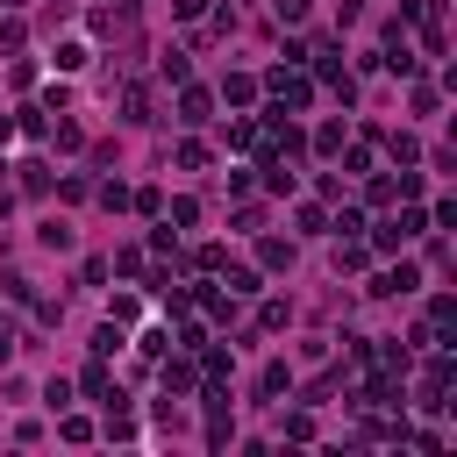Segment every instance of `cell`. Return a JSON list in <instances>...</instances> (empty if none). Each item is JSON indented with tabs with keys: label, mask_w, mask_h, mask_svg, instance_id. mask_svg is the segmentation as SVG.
Returning a JSON list of instances; mask_svg holds the SVG:
<instances>
[{
	"label": "cell",
	"mask_w": 457,
	"mask_h": 457,
	"mask_svg": "<svg viewBox=\"0 0 457 457\" xmlns=\"http://www.w3.org/2000/svg\"><path fill=\"white\" fill-rule=\"evenodd\" d=\"M428 321H436V328H450V321H457V300H450V293H436V300H428Z\"/></svg>",
	"instance_id": "obj_42"
},
{
	"label": "cell",
	"mask_w": 457,
	"mask_h": 457,
	"mask_svg": "<svg viewBox=\"0 0 457 457\" xmlns=\"http://www.w3.org/2000/svg\"><path fill=\"white\" fill-rule=\"evenodd\" d=\"M93 200H100L107 214H121V207H129V186H121V179H100V186H93Z\"/></svg>",
	"instance_id": "obj_24"
},
{
	"label": "cell",
	"mask_w": 457,
	"mask_h": 457,
	"mask_svg": "<svg viewBox=\"0 0 457 457\" xmlns=\"http://www.w3.org/2000/svg\"><path fill=\"white\" fill-rule=\"evenodd\" d=\"M257 86H264V93H271V107H286V114L314 107V79H307L300 64H271V71H264Z\"/></svg>",
	"instance_id": "obj_1"
},
{
	"label": "cell",
	"mask_w": 457,
	"mask_h": 457,
	"mask_svg": "<svg viewBox=\"0 0 457 457\" xmlns=\"http://www.w3.org/2000/svg\"><path fill=\"white\" fill-rule=\"evenodd\" d=\"M57 436H64V443H93V421H86V414H64Z\"/></svg>",
	"instance_id": "obj_38"
},
{
	"label": "cell",
	"mask_w": 457,
	"mask_h": 457,
	"mask_svg": "<svg viewBox=\"0 0 457 457\" xmlns=\"http://www.w3.org/2000/svg\"><path fill=\"white\" fill-rule=\"evenodd\" d=\"M286 321H293V300H257V328H271V336H278Z\"/></svg>",
	"instance_id": "obj_21"
},
{
	"label": "cell",
	"mask_w": 457,
	"mask_h": 457,
	"mask_svg": "<svg viewBox=\"0 0 457 457\" xmlns=\"http://www.w3.org/2000/svg\"><path fill=\"white\" fill-rule=\"evenodd\" d=\"M343 143H350V136H343V129H336V121H321V129H314V136H307V150H314V157H336V150H343Z\"/></svg>",
	"instance_id": "obj_19"
},
{
	"label": "cell",
	"mask_w": 457,
	"mask_h": 457,
	"mask_svg": "<svg viewBox=\"0 0 457 457\" xmlns=\"http://www.w3.org/2000/svg\"><path fill=\"white\" fill-rule=\"evenodd\" d=\"M107 436H114V443H129V436H136V421L121 414V400H114V414H107Z\"/></svg>",
	"instance_id": "obj_48"
},
{
	"label": "cell",
	"mask_w": 457,
	"mask_h": 457,
	"mask_svg": "<svg viewBox=\"0 0 457 457\" xmlns=\"http://www.w3.org/2000/svg\"><path fill=\"white\" fill-rule=\"evenodd\" d=\"M193 307H200L214 328H228V321H236V293H221V286H193Z\"/></svg>",
	"instance_id": "obj_6"
},
{
	"label": "cell",
	"mask_w": 457,
	"mask_h": 457,
	"mask_svg": "<svg viewBox=\"0 0 457 457\" xmlns=\"http://www.w3.org/2000/svg\"><path fill=\"white\" fill-rule=\"evenodd\" d=\"M221 136H228V150H257V143H264V129H257L250 114H236V121H228Z\"/></svg>",
	"instance_id": "obj_14"
},
{
	"label": "cell",
	"mask_w": 457,
	"mask_h": 457,
	"mask_svg": "<svg viewBox=\"0 0 457 457\" xmlns=\"http://www.w3.org/2000/svg\"><path fill=\"white\" fill-rule=\"evenodd\" d=\"M14 350H21V336H14V328H7V314H0V371L14 364Z\"/></svg>",
	"instance_id": "obj_49"
},
{
	"label": "cell",
	"mask_w": 457,
	"mask_h": 457,
	"mask_svg": "<svg viewBox=\"0 0 457 457\" xmlns=\"http://www.w3.org/2000/svg\"><path fill=\"white\" fill-rule=\"evenodd\" d=\"M414 286H421V271H414V264L400 257V264H393V271H378V278H371L364 293H371V300H400V293H414Z\"/></svg>",
	"instance_id": "obj_5"
},
{
	"label": "cell",
	"mask_w": 457,
	"mask_h": 457,
	"mask_svg": "<svg viewBox=\"0 0 457 457\" xmlns=\"http://www.w3.org/2000/svg\"><path fill=\"white\" fill-rule=\"evenodd\" d=\"M293 257H300L293 236H264L257 228V271H293Z\"/></svg>",
	"instance_id": "obj_4"
},
{
	"label": "cell",
	"mask_w": 457,
	"mask_h": 457,
	"mask_svg": "<svg viewBox=\"0 0 457 457\" xmlns=\"http://www.w3.org/2000/svg\"><path fill=\"white\" fill-rule=\"evenodd\" d=\"M336 157H343V179H364L371 171V143H343Z\"/></svg>",
	"instance_id": "obj_20"
},
{
	"label": "cell",
	"mask_w": 457,
	"mask_h": 457,
	"mask_svg": "<svg viewBox=\"0 0 457 457\" xmlns=\"http://www.w3.org/2000/svg\"><path fill=\"white\" fill-rule=\"evenodd\" d=\"M43 400H50L57 414H64V407H71V378H50V386H43Z\"/></svg>",
	"instance_id": "obj_47"
},
{
	"label": "cell",
	"mask_w": 457,
	"mask_h": 457,
	"mask_svg": "<svg viewBox=\"0 0 457 457\" xmlns=\"http://www.w3.org/2000/svg\"><path fill=\"white\" fill-rule=\"evenodd\" d=\"M7 136H14V114H0V143H7Z\"/></svg>",
	"instance_id": "obj_52"
},
{
	"label": "cell",
	"mask_w": 457,
	"mask_h": 457,
	"mask_svg": "<svg viewBox=\"0 0 457 457\" xmlns=\"http://www.w3.org/2000/svg\"><path fill=\"white\" fill-rule=\"evenodd\" d=\"M171 164H179V171H207V143H200V136H179Z\"/></svg>",
	"instance_id": "obj_15"
},
{
	"label": "cell",
	"mask_w": 457,
	"mask_h": 457,
	"mask_svg": "<svg viewBox=\"0 0 457 457\" xmlns=\"http://www.w3.org/2000/svg\"><path fill=\"white\" fill-rule=\"evenodd\" d=\"M278 7V21H307V0H271Z\"/></svg>",
	"instance_id": "obj_50"
},
{
	"label": "cell",
	"mask_w": 457,
	"mask_h": 457,
	"mask_svg": "<svg viewBox=\"0 0 457 457\" xmlns=\"http://www.w3.org/2000/svg\"><path fill=\"white\" fill-rule=\"evenodd\" d=\"M164 221H171L179 236H186V228H200V200H193V193H179V200H164Z\"/></svg>",
	"instance_id": "obj_11"
},
{
	"label": "cell",
	"mask_w": 457,
	"mask_h": 457,
	"mask_svg": "<svg viewBox=\"0 0 457 457\" xmlns=\"http://www.w3.org/2000/svg\"><path fill=\"white\" fill-rule=\"evenodd\" d=\"M0 7H29V0H0Z\"/></svg>",
	"instance_id": "obj_53"
},
{
	"label": "cell",
	"mask_w": 457,
	"mask_h": 457,
	"mask_svg": "<svg viewBox=\"0 0 457 457\" xmlns=\"http://www.w3.org/2000/svg\"><path fill=\"white\" fill-rule=\"evenodd\" d=\"M221 100H228V107H250V100H257V79H250V71H228V79H221Z\"/></svg>",
	"instance_id": "obj_13"
},
{
	"label": "cell",
	"mask_w": 457,
	"mask_h": 457,
	"mask_svg": "<svg viewBox=\"0 0 457 457\" xmlns=\"http://www.w3.org/2000/svg\"><path fill=\"white\" fill-rule=\"evenodd\" d=\"M293 221H300V236H328V214H321V207H314V200H307V207H300V214H293Z\"/></svg>",
	"instance_id": "obj_35"
},
{
	"label": "cell",
	"mask_w": 457,
	"mask_h": 457,
	"mask_svg": "<svg viewBox=\"0 0 457 457\" xmlns=\"http://www.w3.org/2000/svg\"><path fill=\"white\" fill-rule=\"evenodd\" d=\"M193 264H200V271H221V264H228V250H221V243H200V250H193Z\"/></svg>",
	"instance_id": "obj_41"
},
{
	"label": "cell",
	"mask_w": 457,
	"mask_h": 457,
	"mask_svg": "<svg viewBox=\"0 0 457 457\" xmlns=\"http://www.w3.org/2000/svg\"><path fill=\"white\" fill-rule=\"evenodd\" d=\"M14 171H21V193H29V200L50 193V171H43V164H14Z\"/></svg>",
	"instance_id": "obj_30"
},
{
	"label": "cell",
	"mask_w": 457,
	"mask_h": 457,
	"mask_svg": "<svg viewBox=\"0 0 457 457\" xmlns=\"http://www.w3.org/2000/svg\"><path fill=\"white\" fill-rule=\"evenodd\" d=\"M21 43H29V21H21V7H14V14L0 21V50H21Z\"/></svg>",
	"instance_id": "obj_33"
},
{
	"label": "cell",
	"mask_w": 457,
	"mask_h": 457,
	"mask_svg": "<svg viewBox=\"0 0 457 457\" xmlns=\"http://www.w3.org/2000/svg\"><path fill=\"white\" fill-rule=\"evenodd\" d=\"M121 343H129V336H121V321H100V328H93V357H114Z\"/></svg>",
	"instance_id": "obj_28"
},
{
	"label": "cell",
	"mask_w": 457,
	"mask_h": 457,
	"mask_svg": "<svg viewBox=\"0 0 457 457\" xmlns=\"http://www.w3.org/2000/svg\"><path fill=\"white\" fill-rule=\"evenodd\" d=\"M57 193H64V200H86V193H93V179H86V171H71V179H57Z\"/></svg>",
	"instance_id": "obj_44"
},
{
	"label": "cell",
	"mask_w": 457,
	"mask_h": 457,
	"mask_svg": "<svg viewBox=\"0 0 457 457\" xmlns=\"http://www.w3.org/2000/svg\"><path fill=\"white\" fill-rule=\"evenodd\" d=\"M129 207H136V214H164V193H157V186H143V193H129Z\"/></svg>",
	"instance_id": "obj_39"
},
{
	"label": "cell",
	"mask_w": 457,
	"mask_h": 457,
	"mask_svg": "<svg viewBox=\"0 0 457 457\" xmlns=\"http://www.w3.org/2000/svg\"><path fill=\"white\" fill-rule=\"evenodd\" d=\"M364 228H371V221H364ZM407 243H414V236H407V228H400L393 214H386V221L371 228V250H407Z\"/></svg>",
	"instance_id": "obj_16"
},
{
	"label": "cell",
	"mask_w": 457,
	"mask_h": 457,
	"mask_svg": "<svg viewBox=\"0 0 457 457\" xmlns=\"http://www.w3.org/2000/svg\"><path fill=\"white\" fill-rule=\"evenodd\" d=\"M386 150H393L400 164H414V157H421V136H407V129H393V136H386Z\"/></svg>",
	"instance_id": "obj_29"
},
{
	"label": "cell",
	"mask_w": 457,
	"mask_h": 457,
	"mask_svg": "<svg viewBox=\"0 0 457 457\" xmlns=\"http://www.w3.org/2000/svg\"><path fill=\"white\" fill-rule=\"evenodd\" d=\"M157 71H164L171 86H186V79H193V57H186V50H164V57H157Z\"/></svg>",
	"instance_id": "obj_22"
},
{
	"label": "cell",
	"mask_w": 457,
	"mask_h": 457,
	"mask_svg": "<svg viewBox=\"0 0 457 457\" xmlns=\"http://www.w3.org/2000/svg\"><path fill=\"white\" fill-rule=\"evenodd\" d=\"M86 64V43H57V71H79Z\"/></svg>",
	"instance_id": "obj_43"
},
{
	"label": "cell",
	"mask_w": 457,
	"mask_h": 457,
	"mask_svg": "<svg viewBox=\"0 0 457 457\" xmlns=\"http://www.w3.org/2000/svg\"><path fill=\"white\" fill-rule=\"evenodd\" d=\"M36 243H43V250H71V221H57V214H50V221L36 228Z\"/></svg>",
	"instance_id": "obj_26"
},
{
	"label": "cell",
	"mask_w": 457,
	"mask_h": 457,
	"mask_svg": "<svg viewBox=\"0 0 457 457\" xmlns=\"http://www.w3.org/2000/svg\"><path fill=\"white\" fill-rule=\"evenodd\" d=\"M14 136H50V107H21L14 114Z\"/></svg>",
	"instance_id": "obj_23"
},
{
	"label": "cell",
	"mask_w": 457,
	"mask_h": 457,
	"mask_svg": "<svg viewBox=\"0 0 457 457\" xmlns=\"http://www.w3.org/2000/svg\"><path fill=\"white\" fill-rule=\"evenodd\" d=\"M286 436H293V443H314V414L293 407V414H286Z\"/></svg>",
	"instance_id": "obj_37"
},
{
	"label": "cell",
	"mask_w": 457,
	"mask_h": 457,
	"mask_svg": "<svg viewBox=\"0 0 457 457\" xmlns=\"http://www.w3.org/2000/svg\"><path fill=\"white\" fill-rule=\"evenodd\" d=\"M0 300H14V307H36V286H29L21 271H7V278H0Z\"/></svg>",
	"instance_id": "obj_27"
},
{
	"label": "cell",
	"mask_w": 457,
	"mask_h": 457,
	"mask_svg": "<svg viewBox=\"0 0 457 457\" xmlns=\"http://www.w3.org/2000/svg\"><path fill=\"white\" fill-rule=\"evenodd\" d=\"M328 236H364V207H343V214L328 221Z\"/></svg>",
	"instance_id": "obj_36"
},
{
	"label": "cell",
	"mask_w": 457,
	"mask_h": 457,
	"mask_svg": "<svg viewBox=\"0 0 457 457\" xmlns=\"http://www.w3.org/2000/svg\"><path fill=\"white\" fill-rule=\"evenodd\" d=\"M286 393H293V364H286V357H271V364L257 371V400H286Z\"/></svg>",
	"instance_id": "obj_9"
},
{
	"label": "cell",
	"mask_w": 457,
	"mask_h": 457,
	"mask_svg": "<svg viewBox=\"0 0 457 457\" xmlns=\"http://www.w3.org/2000/svg\"><path fill=\"white\" fill-rule=\"evenodd\" d=\"M200 400H207V450H228V436H236V407H228V393L221 386H200Z\"/></svg>",
	"instance_id": "obj_2"
},
{
	"label": "cell",
	"mask_w": 457,
	"mask_h": 457,
	"mask_svg": "<svg viewBox=\"0 0 457 457\" xmlns=\"http://www.w3.org/2000/svg\"><path fill=\"white\" fill-rule=\"evenodd\" d=\"M150 250H157V257H179V228H171V221H164V228H150Z\"/></svg>",
	"instance_id": "obj_40"
},
{
	"label": "cell",
	"mask_w": 457,
	"mask_h": 457,
	"mask_svg": "<svg viewBox=\"0 0 457 457\" xmlns=\"http://www.w3.org/2000/svg\"><path fill=\"white\" fill-rule=\"evenodd\" d=\"M257 228H264V207L243 200V207H236V236H257Z\"/></svg>",
	"instance_id": "obj_34"
},
{
	"label": "cell",
	"mask_w": 457,
	"mask_h": 457,
	"mask_svg": "<svg viewBox=\"0 0 457 457\" xmlns=\"http://www.w3.org/2000/svg\"><path fill=\"white\" fill-rule=\"evenodd\" d=\"M79 393H86V400H100V407H114V400H121V386L107 378V357H93V364L79 371Z\"/></svg>",
	"instance_id": "obj_7"
},
{
	"label": "cell",
	"mask_w": 457,
	"mask_h": 457,
	"mask_svg": "<svg viewBox=\"0 0 457 457\" xmlns=\"http://www.w3.org/2000/svg\"><path fill=\"white\" fill-rule=\"evenodd\" d=\"M364 236H336V271H364Z\"/></svg>",
	"instance_id": "obj_17"
},
{
	"label": "cell",
	"mask_w": 457,
	"mask_h": 457,
	"mask_svg": "<svg viewBox=\"0 0 457 457\" xmlns=\"http://www.w3.org/2000/svg\"><path fill=\"white\" fill-rule=\"evenodd\" d=\"M107 271H121V278H143V271H150V264H143V250H136V243H129V250H114V264H107Z\"/></svg>",
	"instance_id": "obj_31"
},
{
	"label": "cell",
	"mask_w": 457,
	"mask_h": 457,
	"mask_svg": "<svg viewBox=\"0 0 457 457\" xmlns=\"http://www.w3.org/2000/svg\"><path fill=\"white\" fill-rule=\"evenodd\" d=\"M364 207H393V179L386 171H364Z\"/></svg>",
	"instance_id": "obj_25"
},
{
	"label": "cell",
	"mask_w": 457,
	"mask_h": 457,
	"mask_svg": "<svg viewBox=\"0 0 457 457\" xmlns=\"http://www.w3.org/2000/svg\"><path fill=\"white\" fill-rule=\"evenodd\" d=\"M207 114H214V93H207V86H193V79H186V86H179V121H186V129H200V121H207Z\"/></svg>",
	"instance_id": "obj_8"
},
{
	"label": "cell",
	"mask_w": 457,
	"mask_h": 457,
	"mask_svg": "<svg viewBox=\"0 0 457 457\" xmlns=\"http://www.w3.org/2000/svg\"><path fill=\"white\" fill-rule=\"evenodd\" d=\"M50 143H57V150H86V129H79V121H64V107H57V121H50Z\"/></svg>",
	"instance_id": "obj_18"
},
{
	"label": "cell",
	"mask_w": 457,
	"mask_h": 457,
	"mask_svg": "<svg viewBox=\"0 0 457 457\" xmlns=\"http://www.w3.org/2000/svg\"><path fill=\"white\" fill-rule=\"evenodd\" d=\"M393 200H421V171H400L393 179Z\"/></svg>",
	"instance_id": "obj_45"
},
{
	"label": "cell",
	"mask_w": 457,
	"mask_h": 457,
	"mask_svg": "<svg viewBox=\"0 0 457 457\" xmlns=\"http://www.w3.org/2000/svg\"><path fill=\"white\" fill-rule=\"evenodd\" d=\"M121 121H157V114H150V86H143V79H129V86H121Z\"/></svg>",
	"instance_id": "obj_10"
},
{
	"label": "cell",
	"mask_w": 457,
	"mask_h": 457,
	"mask_svg": "<svg viewBox=\"0 0 457 457\" xmlns=\"http://www.w3.org/2000/svg\"><path fill=\"white\" fill-rule=\"evenodd\" d=\"M157 378H164V393H171V400H186V393H200V364H193V350H164V364H157Z\"/></svg>",
	"instance_id": "obj_3"
},
{
	"label": "cell",
	"mask_w": 457,
	"mask_h": 457,
	"mask_svg": "<svg viewBox=\"0 0 457 457\" xmlns=\"http://www.w3.org/2000/svg\"><path fill=\"white\" fill-rule=\"evenodd\" d=\"M221 278H228V293H236V300L264 293V271H250V264H221Z\"/></svg>",
	"instance_id": "obj_12"
},
{
	"label": "cell",
	"mask_w": 457,
	"mask_h": 457,
	"mask_svg": "<svg viewBox=\"0 0 457 457\" xmlns=\"http://www.w3.org/2000/svg\"><path fill=\"white\" fill-rule=\"evenodd\" d=\"M171 14H179V21H200V14H207V0H171Z\"/></svg>",
	"instance_id": "obj_51"
},
{
	"label": "cell",
	"mask_w": 457,
	"mask_h": 457,
	"mask_svg": "<svg viewBox=\"0 0 457 457\" xmlns=\"http://www.w3.org/2000/svg\"><path fill=\"white\" fill-rule=\"evenodd\" d=\"M171 350V328H143V357H164Z\"/></svg>",
	"instance_id": "obj_46"
},
{
	"label": "cell",
	"mask_w": 457,
	"mask_h": 457,
	"mask_svg": "<svg viewBox=\"0 0 457 457\" xmlns=\"http://www.w3.org/2000/svg\"><path fill=\"white\" fill-rule=\"evenodd\" d=\"M136 314H143V300H136V293H114V300H107V321H121V328H129Z\"/></svg>",
	"instance_id": "obj_32"
}]
</instances>
